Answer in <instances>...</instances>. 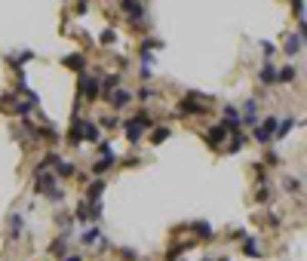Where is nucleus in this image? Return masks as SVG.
Returning <instances> with one entry per match:
<instances>
[{
	"mask_svg": "<svg viewBox=\"0 0 307 261\" xmlns=\"http://www.w3.org/2000/svg\"><path fill=\"white\" fill-rule=\"evenodd\" d=\"M151 123H154V120H151L148 114H138V117H132V120H126V123H123V129H126V138L135 145V142L141 138V129H148Z\"/></svg>",
	"mask_w": 307,
	"mask_h": 261,
	"instance_id": "f257e3e1",
	"label": "nucleus"
},
{
	"mask_svg": "<svg viewBox=\"0 0 307 261\" xmlns=\"http://www.w3.org/2000/svg\"><path fill=\"white\" fill-rule=\"evenodd\" d=\"M277 126H280V120L271 114V117H264V123L261 126H255V142H261V145H268L274 135H277Z\"/></svg>",
	"mask_w": 307,
	"mask_h": 261,
	"instance_id": "f03ea898",
	"label": "nucleus"
},
{
	"mask_svg": "<svg viewBox=\"0 0 307 261\" xmlns=\"http://www.w3.org/2000/svg\"><path fill=\"white\" fill-rule=\"evenodd\" d=\"M178 111H181L185 117H194V114H197V117H203V114H206V108H203V105H197V98H194V95H191V98H185V102L178 105Z\"/></svg>",
	"mask_w": 307,
	"mask_h": 261,
	"instance_id": "7ed1b4c3",
	"label": "nucleus"
},
{
	"mask_svg": "<svg viewBox=\"0 0 307 261\" xmlns=\"http://www.w3.org/2000/svg\"><path fill=\"white\" fill-rule=\"evenodd\" d=\"M80 95L95 98V95H98V77H83V80H80Z\"/></svg>",
	"mask_w": 307,
	"mask_h": 261,
	"instance_id": "20e7f679",
	"label": "nucleus"
},
{
	"mask_svg": "<svg viewBox=\"0 0 307 261\" xmlns=\"http://www.w3.org/2000/svg\"><path fill=\"white\" fill-rule=\"evenodd\" d=\"M224 138H228V126H224V123H221V126H212V129H209V135H206V142H209L212 148H218Z\"/></svg>",
	"mask_w": 307,
	"mask_h": 261,
	"instance_id": "39448f33",
	"label": "nucleus"
},
{
	"mask_svg": "<svg viewBox=\"0 0 307 261\" xmlns=\"http://www.w3.org/2000/svg\"><path fill=\"white\" fill-rule=\"evenodd\" d=\"M108 98H111V105H114V108H126V105L132 102V92H126V89H114Z\"/></svg>",
	"mask_w": 307,
	"mask_h": 261,
	"instance_id": "423d86ee",
	"label": "nucleus"
},
{
	"mask_svg": "<svg viewBox=\"0 0 307 261\" xmlns=\"http://www.w3.org/2000/svg\"><path fill=\"white\" fill-rule=\"evenodd\" d=\"M80 132H83V142H98V138H101V135H98V126L89 123V120H80Z\"/></svg>",
	"mask_w": 307,
	"mask_h": 261,
	"instance_id": "0eeeda50",
	"label": "nucleus"
},
{
	"mask_svg": "<svg viewBox=\"0 0 307 261\" xmlns=\"http://www.w3.org/2000/svg\"><path fill=\"white\" fill-rule=\"evenodd\" d=\"M37 191H43V194H49V191H55V175L49 172H37Z\"/></svg>",
	"mask_w": 307,
	"mask_h": 261,
	"instance_id": "6e6552de",
	"label": "nucleus"
},
{
	"mask_svg": "<svg viewBox=\"0 0 307 261\" xmlns=\"http://www.w3.org/2000/svg\"><path fill=\"white\" fill-rule=\"evenodd\" d=\"M83 52H71V55H65V68H71V71H83Z\"/></svg>",
	"mask_w": 307,
	"mask_h": 261,
	"instance_id": "1a4fd4ad",
	"label": "nucleus"
},
{
	"mask_svg": "<svg viewBox=\"0 0 307 261\" xmlns=\"http://www.w3.org/2000/svg\"><path fill=\"white\" fill-rule=\"evenodd\" d=\"M111 166H114V154H105L101 160H95V163H92V172H95V175H101V172H108Z\"/></svg>",
	"mask_w": 307,
	"mask_h": 261,
	"instance_id": "9d476101",
	"label": "nucleus"
},
{
	"mask_svg": "<svg viewBox=\"0 0 307 261\" xmlns=\"http://www.w3.org/2000/svg\"><path fill=\"white\" fill-rule=\"evenodd\" d=\"M120 9L129 12V18H141V15H145V6H141V3H129V0H126V3H120Z\"/></svg>",
	"mask_w": 307,
	"mask_h": 261,
	"instance_id": "9b49d317",
	"label": "nucleus"
},
{
	"mask_svg": "<svg viewBox=\"0 0 307 261\" xmlns=\"http://www.w3.org/2000/svg\"><path fill=\"white\" fill-rule=\"evenodd\" d=\"M301 40H304V31H298L295 37H289V43H286V52H289V55L301 52Z\"/></svg>",
	"mask_w": 307,
	"mask_h": 261,
	"instance_id": "f8f14e48",
	"label": "nucleus"
},
{
	"mask_svg": "<svg viewBox=\"0 0 307 261\" xmlns=\"http://www.w3.org/2000/svg\"><path fill=\"white\" fill-rule=\"evenodd\" d=\"M261 83H264V86H271V83H277V68H274L271 62H268V65L261 68Z\"/></svg>",
	"mask_w": 307,
	"mask_h": 261,
	"instance_id": "ddd939ff",
	"label": "nucleus"
},
{
	"mask_svg": "<svg viewBox=\"0 0 307 261\" xmlns=\"http://www.w3.org/2000/svg\"><path fill=\"white\" fill-rule=\"evenodd\" d=\"M68 142H71V145H80V142H83V132H80V117L71 123V129H68Z\"/></svg>",
	"mask_w": 307,
	"mask_h": 261,
	"instance_id": "4468645a",
	"label": "nucleus"
},
{
	"mask_svg": "<svg viewBox=\"0 0 307 261\" xmlns=\"http://www.w3.org/2000/svg\"><path fill=\"white\" fill-rule=\"evenodd\" d=\"M101 194H105V182L98 178V182H92V185H89V194H86V197H89V203H98V197H101Z\"/></svg>",
	"mask_w": 307,
	"mask_h": 261,
	"instance_id": "2eb2a0df",
	"label": "nucleus"
},
{
	"mask_svg": "<svg viewBox=\"0 0 307 261\" xmlns=\"http://www.w3.org/2000/svg\"><path fill=\"white\" fill-rule=\"evenodd\" d=\"M194 234H200V240H212V228L206 222H197L194 225Z\"/></svg>",
	"mask_w": 307,
	"mask_h": 261,
	"instance_id": "dca6fc26",
	"label": "nucleus"
},
{
	"mask_svg": "<svg viewBox=\"0 0 307 261\" xmlns=\"http://www.w3.org/2000/svg\"><path fill=\"white\" fill-rule=\"evenodd\" d=\"M80 240H83L86 246H92V243H98V240H101V231H98V228H89V231H86Z\"/></svg>",
	"mask_w": 307,
	"mask_h": 261,
	"instance_id": "f3484780",
	"label": "nucleus"
},
{
	"mask_svg": "<svg viewBox=\"0 0 307 261\" xmlns=\"http://www.w3.org/2000/svg\"><path fill=\"white\" fill-rule=\"evenodd\" d=\"M292 126H295V120H283V123L277 126V135H274V138H286V135L292 132Z\"/></svg>",
	"mask_w": 307,
	"mask_h": 261,
	"instance_id": "a211bd4d",
	"label": "nucleus"
},
{
	"mask_svg": "<svg viewBox=\"0 0 307 261\" xmlns=\"http://www.w3.org/2000/svg\"><path fill=\"white\" fill-rule=\"evenodd\" d=\"M55 169H58V175H62V178H71V175L77 172V169H74L71 163H65V160H58V163H55Z\"/></svg>",
	"mask_w": 307,
	"mask_h": 261,
	"instance_id": "6ab92c4d",
	"label": "nucleus"
},
{
	"mask_svg": "<svg viewBox=\"0 0 307 261\" xmlns=\"http://www.w3.org/2000/svg\"><path fill=\"white\" fill-rule=\"evenodd\" d=\"M9 225H12L9 240H18V231H22V215H12V218H9Z\"/></svg>",
	"mask_w": 307,
	"mask_h": 261,
	"instance_id": "aec40b11",
	"label": "nucleus"
},
{
	"mask_svg": "<svg viewBox=\"0 0 307 261\" xmlns=\"http://www.w3.org/2000/svg\"><path fill=\"white\" fill-rule=\"evenodd\" d=\"M65 243H68V234H62V237L49 246V252H52V255H62V252H65Z\"/></svg>",
	"mask_w": 307,
	"mask_h": 261,
	"instance_id": "412c9836",
	"label": "nucleus"
},
{
	"mask_svg": "<svg viewBox=\"0 0 307 261\" xmlns=\"http://www.w3.org/2000/svg\"><path fill=\"white\" fill-rule=\"evenodd\" d=\"M243 252H246V255H258V246H255V240H252L249 234L243 237Z\"/></svg>",
	"mask_w": 307,
	"mask_h": 261,
	"instance_id": "4be33fe9",
	"label": "nucleus"
},
{
	"mask_svg": "<svg viewBox=\"0 0 307 261\" xmlns=\"http://www.w3.org/2000/svg\"><path fill=\"white\" fill-rule=\"evenodd\" d=\"M277 80H283V83H289V80H295V68L289 65V68H283V71H277Z\"/></svg>",
	"mask_w": 307,
	"mask_h": 261,
	"instance_id": "5701e85b",
	"label": "nucleus"
},
{
	"mask_svg": "<svg viewBox=\"0 0 307 261\" xmlns=\"http://www.w3.org/2000/svg\"><path fill=\"white\" fill-rule=\"evenodd\" d=\"M166 138H169V129H166V126H160V129H157V132L151 135V142H154V145H163Z\"/></svg>",
	"mask_w": 307,
	"mask_h": 261,
	"instance_id": "b1692460",
	"label": "nucleus"
},
{
	"mask_svg": "<svg viewBox=\"0 0 307 261\" xmlns=\"http://www.w3.org/2000/svg\"><path fill=\"white\" fill-rule=\"evenodd\" d=\"M74 218H77V222H89V203H80L77 212H74Z\"/></svg>",
	"mask_w": 307,
	"mask_h": 261,
	"instance_id": "393cba45",
	"label": "nucleus"
},
{
	"mask_svg": "<svg viewBox=\"0 0 307 261\" xmlns=\"http://www.w3.org/2000/svg\"><path fill=\"white\" fill-rule=\"evenodd\" d=\"M114 40H117V34H114V31H111V28H108V31H105V34H101V43H105V46H108V43H114Z\"/></svg>",
	"mask_w": 307,
	"mask_h": 261,
	"instance_id": "a878e982",
	"label": "nucleus"
},
{
	"mask_svg": "<svg viewBox=\"0 0 307 261\" xmlns=\"http://www.w3.org/2000/svg\"><path fill=\"white\" fill-rule=\"evenodd\" d=\"M138 98H141V102H148V98H154V89H148V86H141V89H138Z\"/></svg>",
	"mask_w": 307,
	"mask_h": 261,
	"instance_id": "bb28decb",
	"label": "nucleus"
},
{
	"mask_svg": "<svg viewBox=\"0 0 307 261\" xmlns=\"http://www.w3.org/2000/svg\"><path fill=\"white\" fill-rule=\"evenodd\" d=\"M15 114H18V117H28V114H31V105H25V102L15 105Z\"/></svg>",
	"mask_w": 307,
	"mask_h": 261,
	"instance_id": "cd10ccee",
	"label": "nucleus"
},
{
	"mask_svg": "<svg viewBox=\"0 0 307 261\" xmlns=\"http://www.w3.org/2000/svg\"><path fill=\"white\" fill-rule=\"evenodd\" d=\"M243 148V135H234V142H231V151H240Z\"/></svg>",
	"mask_w": 307,
	"mask_h": 261,
	"instance_id": "c85d7f7f",
	"label": "nucleus"
},
{
	"mask_svg": "<svg viewBox=\"0 0 307 261\" xmlns=\"http://www.w3.org/2000/svg\"><path fill=\"white\" fill-rule=\"evenodd\" d=\"M286 188H289V191L295 194V191H301V182H295V178H289V182H286Z\"/></svg>",
	"mask_w": 307,
	"mask_h": 261,
	"instance_id": "c756f323",
	"label": "nucleus"
},
{
	"mask_svg": "<svg viewBox=\"0 0 307 261\" xmlns=\"http://www.w3.org/2000/svg\"><path fill=\"white\" fill-rule=\"evenodd\" d=\"M65 261H83V258H80V255H68Z\"/></svg>",
	"mask_w": 307,
	"mask_h": 261,
	"instance_id": "7c9ffc66",
	"label": "nucleus"
},
{
	"mask_svg": "<svg viewBox=\"0 0 307 261\" xmlns=\"http://www.w3.org/2000/svg\"><path fill=\"white\" fill-rule=\"evenodd\" d=\"M203 261H215V258H203Z\"/></svg>",
	"mask_w": 307,
	"mask_h": 261,
	"instance_id": "2f4dec72",
	"label": "nucleus"
},
{
	"mask_svg": "<svg viewBox=\"0 0 307 261\" xmlns=\"http://www.w3.org/2000/svg\"><path fill=\"white\" fill-rule=\"evenodd\" d=\"M169 261H178V258H169Z\"/></svg>",
	"mask_w": 307,
	"mask_h": 261,
	"instance_id": "473e14b6",
	"label": "nucleus"
}]
</instances>
